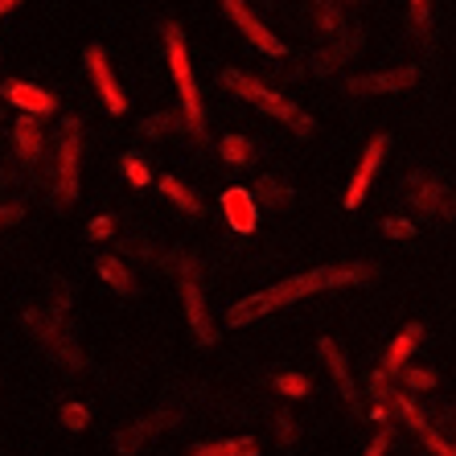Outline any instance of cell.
<instances>
[{
	"instance_id": "19",
	"label": "cell",
	"mask_w": 456,
	"mask_h": 456,
	"mask_svg": "<svg viewBox=\"0 0 456 456\" xmlns=\"http://www.w3.org/2000/svg\"><path fill=\"white\" fill-rule=\"evenodd\" d=\"M95 272L103 276L107 288H116L119 297H132V292H136V276H132V267H127L119 255H99Z\"/></svg>"
},
{
	"instance_id": "3",
	"label": "cell",
	"mask_w": 456,
	"mask_h": 456,
	"mask_svg": "<svg viewBox=\"0 0 456 456\" xmlns=\"http://www.w3.org/2000/svg\"><path fill=\"white\" fill-rule=\"evenodd\" d=\"M165 58H169V75L173 86L181 95V119H185V132L193 140H206V107H202V91H198V78H193L190 66V50H185V33L177 21L165 25Z\"/></svg>"
},
{
	"instance_id": "20",
	"label": "cell",
	"mask_w": 456,
	"mask_h": 456,
	"mask_svg": "<svg viewBox=\"0 0 456 456\" xmlns=\"http://www.w3.org/2000/svg\"><path fill=\"white\" fill-rule=\"evenodd\" d=\"M157 185H160V193H165V198H169V202L177 206L181 214H190V218H198V214L206 210V206H202V198H198V193H193L190 185H185V181H177V177H173V173H169V177H160Z\"/></svg>"
},
{
	"instance_id": "23",
	"label": "cell",
	"mask_w": 456,
	"mask_h": 456,
	"mask_svg": "<svg viewBox=\"0 0 456 456\" xmlns=\"http://www.w3.org/2000/svg\"><path fill=\"white\" fill-rule=\"evenodd\" d=\"M190 456H259V444L251 436H239V440H206V444H193Z\"/></svg>"
},
{
	"instance_id": "30",
	"label": "cell",
	"mask_w": 456,
	"mask_h": 456,
	"mask_svg": "<svg viewBox=\"0 0 456 456\" xmlns=\"http://www.w3.org/2000/svg\"><path fill=\"white\" fill-rule=\"evenodd\" d=\"M407 17H411L415 33L432 29V0H407Z\"/></svg>"
},
{
	"instance_id": "22",
	"label": "cell",
	"mask_w": 456,
	"mask_h": 456,
	"mask_svg": "<svg viewBox=\"0 0 456 456\" xmlns=\"http://www.w3.org/2000/svg\"><path fill=\"white\" fill-rule=\"evenodd\" d=\"M251 198H255V202L276 206V210H280V206H288L292 198H297V190H292L284 177H272V173H267V177H259V181L251 185Z\"/></svg>"
},
{
	"instance_id": "36",
	"label": "cell",
	"mask_w": 456,
	"mask_h": 456,
	"mask_svg": "<svg viewBox=\"0 0 456 456\" xmlns=\"http://www.w3.org/2000/svg\"><path fill=\"white\" fill-rule=\"evenodd\" d=\"M387 448H391V428H382L370 444H366V452H362V456H387Z\"/></svg>"
},
{
	"instance_id": "16",
	"label": "cell",
	"mask_w": 456,
	"mask_h": 456,
	"mask_svg": "<svg viewBox=\"0 0 456 456\" xmlns=\"http://www.w3.org/2000/svg\"><path fill=\"white\" fill-rule=\"evenodd\" d=\"M12 149L21 157V165H37L45 152V136H42V119L37 116H21L12 124Z\"/></svg>"
},
{
	"instance_id": "4",
	"label": "cell",
	"mask_w": 456,
	"mask_h": 456,
	"mask_svg": "<svg viewBox=\"0 0 456 456\" xmlns=\"http://www.w3.org/2000/svg\"><path fill=\"white\" fill-rule=\"evenodd\" d=\"M78 190H83V119L66 116L53 149V206L70 210L78 202Z\"/></svg>"
},
{
	"instance_id": "24",
	"label": "cell",
	"mask_w": 456,
	"mask_h": 456,
	"mask_svg": "<svg viewBox=\"0 0 456 456\" xmlns=\"http://www.w3.org/2000/svg\"><path fill=\"white\" fill-rule=\"evenodd\" d=\"M218 152H223L226 165H234V169H247V165H251V157H255V144L247 136H239V132H231V136L218 144Z\"/></svg>"
},
{
	"instance_id": "7",
	"label": "cell",
	"mask_w": 456,
	"mask_h": 456,
	"mask_svg": "<svg viewBox=\"0 0 456 456\" xmlns=\"http://www.w3.org/2000/svg\"><path fill=\"white\" fill-rule=\"evenodd\" d=\"M362 45H366V37H362V25H341V29L330 37V45L308 58V70H313L317 78L338 75L341 66H350L354 58H358Z\"/></svg>"
},
{
	"instance_id": "18",
	"label": "cell",
	"mask_w": 456,
	"mask_h": 456,
	"mask_svg": "<svg viewBox=\"0 0 456 456\" xmlns=\"http://www.w3.org/2000/svg\"><path fill=\"white\" fill-rule=\"evenodd\" d=\"M160 424H169V411L149 415V419H140V424L119 428V432H116V452H119V456H136L140 448H144L152 436L160 432Z\"/></svg>"
},
{
	"instance_id": "39",
	"label": "cell",
	"mask_w": 456,
	"mask_h": 456,
	"mask_svg": "<svg viewBox=\"0 0 456 456\" xmlns=\"http://www.w3.org/2000/svg\"><path fill=\"white\" fill-rule=\"evenodd\" d=\"M346 4H354V0H346Z\"/></svg>"
},
{
	"instance_id": "29",
	"label": "cell",
	"mask_w": 456,
	"mask_h": 456,
	"mask_svg": "<svg viewBox=\"0 0 456 456\" xmlns=\"http://www.w3.org/2000/svg\"><path fill=\"white\" fill-rule=\"evenodd\" d=\"M399 379H403L407 391H432V387H436V374L432 370H419V366H403V370H399Z\"/></svg>"
},
{
	"instance_id": "38",
	"label": "cell",
	"mask_w": 456,
	"mask_h": 456,
	"mask_svg": "<svg viewBox=\"0 0 456 456\" xmlns=\"http://www.w3.org/2000/svg\"><path fill=\"white\" fill-rule=\"evenodd\" d=\"M12 9H21V0H0V17H4V12H12Z\"/></svg>"
},
{
	"instance_id": "34",
	"label": "cell",
	"mask_w": 456,
	"mask_h": 456,
	"mask_svg": "<svg viewBox=\"0 0 456 456\" xmlns=\"http://www.w3.org/2000/svg\"><path fill=\"white\" fill-rule=\"evenodd\" d=\"M50 288H53L50 313H58V317H66V308H70V288H66L62 280H50Z\"/></svg>"
},
{
	"instance_id": "12",
	"label": "cell",
	"mask_w": 456,
	"mask_h": 456,
	"mask_svg": "<svg viewBox=\"0 0 456 456\" xmlns=\"http://www.w3.org/2000/svg\"><path fill=\"white\" fill-rule=\"evenodd\" d=\"M387 149H391V140H387V136H374L370 144H366V152H362V160H358V169H354L350 190H346V210H358V206L366 202V193H370L374 177H379L382 160H387Z\"/></svg>"
},
{
	"instance_id": "37",
	"label": "cell",
	"mask_w": 456,
	"mask_h": 456,
	"mask_svg": "<svg viewBox=\"0 0 456 456\" xmlns=\"http://www.w3.org/2000/svg\"><path fill=\"white\" fill-rule=\"evenodd\" d=\"M21 218H25V206L21 202L0 206V231H4V226H12V223H21Z\"/></svg>"
},
{
	"instance_id": "14",
	"label": "cell",
	"mask_w": 456,
	"mask_h": 456,
	"mask_svg": "<svg viewBox=\"0 0 456 456\" xmlns=\"http://www.w3.org/2000/svg\"><path fill=\"white\" fill-rule=\"evenodd\" d=\"M181 300H185V317H190V330L198 338V346H214L218 341V330L210 325V313H206V297L198 280H181Z\"/></svg>"
},
{
	"instance_id": "9",
	"label": "cell",
	"mask_w": 456,
	"mask_h": 456,
	"mask_svg": "<svg viewBox=\"0 0 456 456\" xmlns=\"http://www.w3.org/2000/svg\"><path fill=\"white\" fill-rule=\"evenodd\" d=\"M218 4H223V12L231 17L234 29L243 33V37H247V42H251L259 53H267V58H288V45L280 42L276 33L267 29V25L259 21L251 9H247V0H218Z\"/></svg>"
},
{
	"instance_id": "6",
	"label": "cell",
	"mask_w": 456,
	"mask_h": 456,
	"mask_svg": "<svg viewBox=\"0 0 456 456\" xmlns=\"http://www.w3.org/2000/svg\"><path fill=\"white\" fill-rule=\"evenodd\" d=\"M403 198L419 214L436 218V223H452V218H456V193L448 190L436 173H428V169H411V173H407V177H403Z\"/></svg>"
},
{
	"instance_id": "28",
	"label": "cell",
	"mask_w": 456,
	"mask_h": 456,
	"mask_svg": "<svg viewBox=\"0 0 456 456\" xmlns=\"http://www.w3.org/2000/svg\"><path fill=\"white\" fill-rule=\"evenodd\" d=\"M276 391L288 399H305V395H313V382L305 374H276Z\"/></svg>"
},
{
	"instance_id": "31",
	"label": "cell",
	"mask_w": 456,
	"mask_h": 456,
	"mask_svg": "<svg viewBox=\"0 0 456 456\" xmlns=\"http://www.w3.org/2000/svg\"><path fill=\"white\" fill-rule=\"evenodd\" d=\"M382 234H387V239H415V226L407 223V218H399V214H387V218H382Z\"/></svg>"
},
{
	"instance_id": "21",
	"label": "cell",
	"mask_w": 456,
	"mask_h": 456,
	"mask_svg": "<svg viewBox=\"0 0 456 456\" xmlns=\"http://www.w3.org/2000/svg\"><path fill=\"white\" fill-rule=\"evenodd\" d=\"M136 132L144 140H165V136H177V132H185V119H181V111H152V116L140 119Z\"/></svg>"
},
{
	"instance_id": "15",
	"label": "cell",
	"mask_w": 456,
	"mask_h": 456,
	"mask_svg": "<svg viewBox=\"0 0 456 456\" xmlns=\"http://www.w3.org/2000/svg\"><path fill=\"white\" fill-rule=\"evenodd\" d=\"M419 341H424V325H419V321L403 325V333L391 341V350L382 354V366H379V370L387 374V379H399V370H403L407 362H411V354L419 350Z\"/></svg>"
},
{
	"instance_id": "5",
	"label": "cell",
	"mask_w": 456,
	"mask_h": 456,
	"mask_svg": "<svg viewBox=\"0 0 456 456\" xmlns=\"http://www.w3.org/2000/svg\"><path fill=\"white\" fill-rule=\"evenodd\" d=\"M21 321H25V330H29L33 338H37L45 350H50V358L58 362L62 370H75L78 374L86 366V358H83V350H78L75 333L66 330V317H58V313H50V308H25Z\"/></svg>"
},
{
	"instance_id": "35",
	"label": "cell",
	"mask_w": 456,
	"mask_h": 456,
	"mask_svg": "<svg viewBox=\"0 0 456 456\" xmlns=\"http://www.w3.org/2000/svg\"><path fill=\"white\" fill-rule=\"evenodd\" d=\"M276 436H280V444L284 448H292L297 444V424H292V415H276Z\"/></svg>"
},
{
	"instance_id": "10",
	"label": "cell",
	"mask_w": 456,
	"mask_h": 456,
	"mask_svg": "<svg viewBox=\"0 0 456 456\" xmlns=\"http://www.w3.org/2000/svg\"><path fill=\"white\" fill-rule=\"evenodd\" d=\"M419 66H391V70H370V75H354L346 78L350 95H399L407 86H415Z\"/></svg>"
},
{
	"instance_id": "8",
	"label": "cell",
	"mask_w": 456,
	"mask_h": 456,
	"mask_svg": "<svg viewBox=\"0 0 456 456\" xmlns=\"http://www.w3.org/2000/svg\"><path fill=\"white\" fill-rule=\"evenodd\" d=\"M83 62H86V75H91V83H95L99 99H103L107 116H127V95L124 86H119L116 70H111V62H107V50L99 42H91L83 50Z\"/></svg>"
},
{
	"instance_id": "25",
	"label": "cell",
	"mask_w": 456,
	"mask_h": 456,
	"mask_svg": "<svg viewBox=\"0 0 456 456\" xmlns=\"http://www.w3.org/2000/svg\"><path fill=\"white\" fill-rule=\"evenodd\" d=\"M313 4V21H317V29L321 33H338L341 29V4L338 0H308Z\"/></svg>"
},
{
	"instance_id": "26",
	"label": "cell",
	"mask_w": 456,
	"mask_h": 456,
	"mask_svg": "<svg viewBox=\"0 0 456 456\" xmlns=\"http://www.w3.org/2000/svg\"><path fill=\"white\" fill-rule=\"evenodd\" d=\"M119 165H124V177H127V185H136V190H144V185H149V181H152V173H149V160L140 157V152H124V160H119Z\"/></svg>"
},
{
	"instance_id": "33",
	"label": "cell",
	"mask_w": 456,
	"mask_h": 456,
	"mask_svg": "<svg viewBox=\"0 0 456 456\" xmlns=\"http://www.w3.org/2000/svg\"><path fill=\"white\" fill-rule=\"evenodd\" d=\"M111 234H116V218H111V214H99V218H91V226H86V239H95V243H103Z\"/></svg>"
},
{
	"instance_id": "1",
	"label": "cell",
	"mask_w": 456,
	"mask_h": 456,
	"mask_svg": "<svg viewBox=\"0 0 456 456\" xmlns=\"http://www.w3.org/2000/svg\"><path fill=\"white\" fill-rule=\"evenodd\" d=\"M374 280V264H321V267H308L300 276H288L280 284L264 288V292H251L243 297L239 305L226 308V325L231 330H247L255 325L259 317L276 313L284 305H297L305 297H317V292H330V288H354V284H366Z\"/></svg>"
},
{
	"instance_id": "17",
	"label": "cell",
	"mask_w": 456,
	"mask_h": 456,
	"mask_svg": "<svg viewBox=\"0 0 456 456\" xmlns=\"http://www.w3.org/2000/svg\"><path fill=\"white\" fill-rule=\"evenodd\" d=\"M223 214L239 234H251L255 223H259V206H255V198L247 190H239V185L223 193Z\"/></svg>"
},
{
	"instance_id": "27",
	"label": "cell",
	"mask_w": 456,
	"mask_h": 456,
	"mask_svg": "<svg viewBox=\"0 0 456 456\" xmlns=\"http://www.w3.org/2000/svg\"><path fill=\"white\" fill-rule=\"evenodd\" d=\"M58 424H62L66 432H86V428H91V411H86V403H62Z\"/></svg>"
},
{
	"instance_id": "13",
	"label": "cell",
	"mask_w": 456,
	"mask_h": 456,
	"mask_svg": "<svg viewBox=\"0 0 456 456\" xmlns=\"http://www.w3.org/2000/svg\"><path fill=\"white\" fill-rule=\"evenodd\" d=\"M317 354L321 362H325V370H330L333 387H338V395L346 399V407H350L354 415H362V399H358V382H354L350 374V362H346V350H341L333 338H321L317 341Z\"/></svg>"
},
{
	"instance_id": "2",
	"label": "cell",
	"mask_w": 456,
	"mask_h": 456,
	"mask_svg": "<svg viewBox=\"0 0 456 456\" xmlns=\"http://www.w3.org/2000/svg\"><path fill=\"white\" fill-rule=\"evenodd\" d=\"M218 78H223V86L231 91V95L247 99L255 111H264V116L280 119L288 132H297V136H313V127H317V124H313V116H308V111H300V107L292 103V99H284L280 91H272L267 83H259L255 75H247V70H231V66H226Z\"/></svg>"
},
{
	"instance_id": "11",
	"label": "cell",
	"mask_w": 456,
	"mask_h": 456,
	"mask_svg": "<svg viewBox=\"0 0 456 456\" xmlns=\"http://www.w3.org/2000/svg\"><path fill=\"white\" fill-rule=\"evenodd\" d=\"M0 99L9 107H17L21 116H53L58 111V95L45 91L37 83H25V78H9V83H0Z\"/></svg>"
},
{
	"instance_id": "32",
	"label": "cell",
	"mask_w": 456,
	"mask_h": 456,
	"mask_svg": "<svg viewBox=\"0 0 456 456\" xmlns=\"http://www.w3.org/2000/svg\"><path fill=\"white\" fill-rule=\"evenodd\" d=\"M419 440H424V448H428L432 456H456V444H448L444 436L432 432V428H424V432H419Z\"/></svg>"
}]
</instances>
